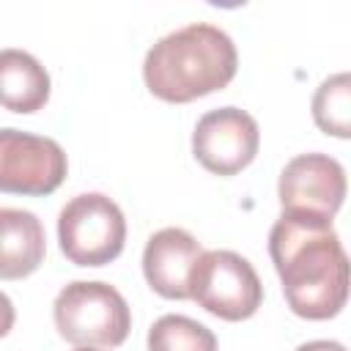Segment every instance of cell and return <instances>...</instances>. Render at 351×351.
I'll list each match as a JSON object with an SVG mask.
<instances>
[{"instance_id": "obj_1", "label": "cell", "mask_w": 351, "mask_h": 351, "mask_svg": "<svg viewBox=\"0 0 351 351\" xmlns=\"http://www.w3.org/2000/svg\"><path fill=\"white\" fill-rule=\"evenodd\" d=\"M269 255L293 315L326 321L346 307L348 255L332 228V219L280 214L269 233Z\"/></svg>"}, {"instance_id": "obj_2", "label": "cell", "mask_w": 351, "mask_h": 351, "mask_svg": "<svg viewBox=\"0 0 351 351\" xmlns=\"http://www.w3.org/2000/svg\"><path fill=\"white\" fill-rule=\"evenodd\" d=\"M239 69L233 38L208 22H192L162 36L143 60L145 88L170 104H186L222 90Z\"/></svg>"}, {"instance_id": "obj_3", "label": "cell", "mask_w": 351, "mask_h": 351, "mask_svg": "<svg viewBox=\"0 0 351 351\" xmlns=\"http://www.w3.org/2000/svg\"><path fill=\"white\" fill-rule=\"evenodd\" d=\"M58 335L85 348H118L129 329L132 313L118 288L99 280H74L60 288L52 304Z\"/></svg>"}, {"instance_id": "obj_4", "label": "cell", "mask_w": 351, "mask_h": 351, "mask_svg": "<svg viewBox=\"0 0 351 351\" xmlns=\"http://www.w3.org/2000/svg\"><path fill=\"white\" fill-rule=\"evenodd\" d=\"M60 252L77 266L112 263L126 244V219L118 203L101 192L71 197L58 214Z\"/></svg>"}, {"instance_id": "obj_5", "label": "cell", "mask_w": 351, "mask_h": 351, "mask_svg": "<svg viewBox=\"0 0 351 351\" xmlns=\"http://www.w3.org/2000/svg\"><path fill=\"white\" fill-rule=\"evenodd\" d=\"M189 299L222 321H247L263 302V285L244 255L203 250L189 277Z\"/></svg>"}, {"instance_id": "obj_6", "label": "cell", "mask_w": 351, "mask_h": 351, "mask_svg": "<svg viewBox=\"0 0 351 351\" xmlns=\"http://www.w3.org/2000/svg\"><path fill=\"white\" fill-rule=\"evenodd\" d=\"M69 173V159L58 140L22 129H0V192L44 197Z\"/></svg>"}, {"instance_id": "obj_7", "label": "cell", "mask_w": 351, "mask_h": 351, "mask_svg": "<svg viewBox=\"0 0 351 351\" xmlns=\"http://www.w3.org/2000/svg\"><path fill=\"white\" fill-rule=\"evenodd\" d=\"M258 121L241 107H217L200 115L192 132L195 159L214 176L241 173L258 154Z\"/></svg>"}, {"instance_id": "obj_8", "label": "cell", "mask_w": 351, "mask_h": 351, "mask_svg": "<svg viewBox=\"0 0 351 351\" xmlns=\"http://www.w3.org/2000/svg\"><path fill=\"white\" fill-rule=\"evenodd\" d=\"M277 197L282 214L332 219L346 200V170L329 154H299L280 173Z\"/></svg>"}, {"instance_id": "obj_9", "label": "cell", "mask_w": 351, "mask_h": 351, "mask_svg": "<svg viewBox=\"0 0 351 351\" xmlns=\"http://www.w3.org/2000/svg\"><path fill=\"white\" fill-rule=\"evenodd\" d=\"M203 255L200 241L184 228L156 230L143 250V274L154 293L165 299H189V277Z\"/></svg>"}, {"instance_id": "obj_10", "label": "cell", "mask_w": 351, "mask_h": 351, "mask_svg": "<svg viewBox=\"0 0 351 351\" xmlns=\"http://www.w3.org/2000/svg\"><path fill=\"white\" fill-rule=\"evenodd\" d=\"M47 255L44 225L33 211L0 208V280L30 277Z\"/></svg>"}, {"instance_id": "obj_11", "label": "cell", "mask_w": 351, "mask_h": 351, "mask_svg": "<svg viewBox=\"0 0 351 351\" xmlns=\"http://www.w3.org/2000/svg\"><path fill=\"white\" fill-rule=\"evenodd\" d=\"M49 74L25 49H0V107L11 112H38L49 101Z\"/></svg>"}, {"instance_id": "obj_12", "label": "cell", "mask_w": 351, "mask_h": 351, "mask_svg": "<svg viewBox=\"0 0 351 351\" xmlns=\"http://www.w3.org/2000/svg\"><path fill=\"white\" fill-rule=\"evenodd\" d=\"M313 121L324 134L351 137V77L346 71L326 77L313 96Z\"/></svg>"}, {"instance_id": "obj_13", "label": "cell", "mask_w": 351, "mask_h": 351, "mask_svg": "<svg viewBox=\"0 0 351 351\" xmlns=\"http://www.w3.org/2000/svg\"><path fill=\"white\" fill-rule=\"evenodd\" d=\"M148 351H217V337L200 321L170 313L151 324Z\"/></svg>"}, {"instance_id": "obj_14", "label": "cell", "mask_w": 351, "mask_h": 351, "mask_svg": "<svg viewBox=\"0 0 351 351\" xmlns=\"http://www.w3.org/2000/svg\"><path fill=\"white\" fill-rule=\"evenodd\" d=\"M14 321H16V310H14L11 299H8V296L0 291V337H5V335L11 332Z\"/></svg>"}, {"instance_id": "obj_15", "label": "cell", "mask_w": 351, "mask_h": 351, "mask_svg": "<svg viewBox=\"0 0 351 351\" xmlns=\"http://www.w3.org/2000/svg\"><path fill=\"white\" fill-rule=\"evenodd\" d=\"M296 351H346V346L337 340H310V343H302Z\"/></svg>"}, {"instance_id": "obj_16", "label": "cell", "mask_w": 351, "mask_h": 351, "mask_svg": "<svg viewBox=\"0 0 351 351\" xmlns=\"http://www.w3.org/2000/svg\"><path fill=\"white\" fill-rule=\"evenodd\" d=\"M74 351H96V348H85V346H77Z\"/></svg>"}]
</instances>
